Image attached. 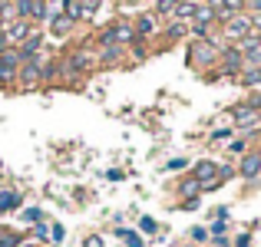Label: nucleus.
<instances>
[{
  "instance_id": "1",
  "label": "nucleus",
  "mask_w": 261,
  "mask_h": 247,
  "mask_svg": "<svg viewBox=\"0 0 261 247\" xmlns=\"http://www.w3.org/2000/svg\"><path fill=\"white\" fill-rule=\"evenodd\" d=\"M222 50L225 43H218V40H192L189 43V66L192 70H212V66H218V59H222Z\"/></svg>"
},
{
  "instance_id": "2",
  "label": "nucleus",
  "mask_w": 261,
  "mask_h": 247,
  "mask_svg": "<svg viewBox=\"0 0 261 247\" xmlns=\"http://www.w3.org/2000/svg\"><path fill=\"white\" fill-rule=\"evenodd\" d=\"M50 59V53H37V56L23 59L20 63V73H17V86L23 89V92H30V89H40L43 86V63Z\"/></svg>"
},
{
  "instance_id": "3",
  "label": "nucleus",
  "mask_w": 261,
  "mask_h": 247,
  "mask_svg": "<svg viewBox=\"0 0 261 247\" xmlns=\"http://www.w3.org/2000/svg\"><path fill=\"white\" fill-rule=\"evenodd\" d=\"M231 129H235V132H245V135H255V132H261V112L248 109L245 102L231 106Z\"/></svg>"
},
{
  "instance_id": "4",
  "label": "nucleus",
  "mask_w": 261,
  "mask_h": 247,
  "mask_svg": "<svg viewBox=\"0 0 261 247\" xmlns=\"http://www.w3.org/2000/svg\"><path fill=\"white\" fill-rule=\"evenodd\" d=\"M222 33H225V40H228L231 46L242 43V40L251 33V13L245 10V13H235L231 20H225V23H222Z\"/></svg>"
},
{
  "instance_id": "5",
  "label": "nucleus",
  "mask_w": 261,
  "mask_h": 247,
  "mask_svg": "<svg viewBox=\"0 0 261 247\" xmlns=\"http://www.w3.org/2000/svg\"><path fill=\"white\" fill-rule=\"evenodd\" d=\"M245 70V56H242V50H238V46H225L222 50V59H218V73L215 76H225V79H238V73Z\"/></svg>"
},
{
  "instance_id": "6",
  "label": "nucleus",
  "mask_w": 261,
  "mask_h": 247,
  "mask_svg": "<svg viewBox=\"0 0 261 247\" xmlns=\"http://www.w3.org/2000/svg\"><path fill=\"white\" fill-rule=\"evenodd\" d=\"M235 175L242 178V181H258V178H261V152L242 155V162L235 165Z\"/></svg>"
},
{
  "instance_id": "7",
  "label": "nucleus",
  "mask_w": 261,
  "mask_h": 247,
  "mask_svg": "<svg viewBox=\"0 0 261 247\" xmlns=\"http://www.w3.org/2000/svg\"><path fill=\"white\" fill-rule=\"evenodd\" d=\"M33 30H37V26H33L30 20H13V23L4 26V43H7V46H20Z\"/></svg>"
},
{
  "instance_id": "8",
  "label": "nucleus",
  "mask_w": 261,
  "mask_h": 247,
  "mask_svg": "<svg viewBox=\"0 0 261 247\" xmlns=\"http://www.w3.org/2000/svg\"><path fill=\"white\" fill-rule=\"evenodd\" d=\"M133 30H136V37L139 40H152V37H159V17L155 13H139V17L133 20Z\"/></svg>"
},
{
  "instance_id": "9",
  "label": "nucleus",
  "mask_w": 261,
  "mask_h": 247,
  "mask_svg": "<svg viewBox=\"0 0 261 247\" xmlns=\"http://www.w3.org/2000/svg\"><path fill=\"white\" fill-rule=\"evenodd\" d=\"M17 50H20V59H30V56H37V53H43V50H46V37H43L40 30H33L30 37H27L23 43L17 46Z\"/></svg>"
},
{
  "instance_id": "10",
  "label": "nucleus",
  "mask_w": 261,
  "mask_h": 247,
  "mask_svg": "<svg viewBox=\"0 0 261 247\" xmlns=\"http://www.w3.org/2000/svg\"><path fill=\"white\" fill-rule=\"evenodd\" d=\"M126 46H96V63L99 66H116L126 59Z\"/></svg>"
},
{
  "instance_id": "11",
  "label": "nucleus",
  "mask_w": 261,
  "mask_h": 247,
  "mask_svg": "<svg viewBox=\"0 0 261 247\" xmlns=\"http://www.w3.org/2000/svg\"><path fill=\"white\" fill-rule=\"evenodd\" d=\"M46 26H50V33H53L57 40H66L73 30H76V20H70L66 13H53V17H50V23H46Z\"/></svg>"
},
{
  "instance_id": "12",
  "label": "nucleus",
  "mask_w": 261,
  "mask_h": 247,
  "mask_svg": "<svg viewBox=\"0 0 261 247\" xmlns=\"http://www.w3.org/2000/svg\"><path fill=\"white\" fill-rule=\"evenodd\" d=\"M175 195L182 198V201H192V198H202V181H198V178H192V175L178 178V184H175Z\"/></svg>"
},
{
  "instance_id": "13",
  "label": "nucleus",
  "mask_w": 261,
  "mask_h": 247,
  "mask_svg": "<svg viewBox=\"0 0 261 247\" xmlns=\"http://www.w3.org/2000/svg\"><path fill=\"white\" fill-rule=\"evenodd\" d=\"M215 175H218V162H212V159H202V162L192 165V178H198L202 184H208Z\"/></svg>"
},
{
  "instance_id": "14",
  "label": "nucleus",
  "mask_w": 261,
  "mask_h": 247,
  "mask_svg": "<svg viewBox=\"0 0 261 247\" xmlns=\"http://www.w3.org/2000/svg\"><path fill=\"white\" fill-rule=\"evenodd\" d=\"M20 204H23V195L13 188H4L0 191V214H10V211H20Z\"/></svg>"
},
{
  "instance_id": "15",
  "label": "nucleus",
  "mask_w": 261,
  "mask_h": 247,
  "mask_svg": "<svg viewBox=\"0 0 261 247\" xmlns=\"http://www.w3.org/2000/svg\"><path fill=\"white\" fill-rule=\"evenodd\" d=\"M162 37H166V43L185 40V37H189V23H182V20H169V23H166V30H162Z\"/></svg>"
},
{
  "instance_id": "16",
  "label": "nucleus",
  "mask_w": 261,
  "mask_h": 247,
  "mask_svg": "<svg viewBox=\"0 0 261 247\" xmlns=\"http://www.w3.org/2000/svg\"><path fill=\"white\" fill-rule=\"evenodd\" d=\"M50 17H53L50 4H46V0H33V10H30V23H33V26H37V23H50Z\"/></svg>"
},
{
  "instance_id": "17",
  "label": "nucleus",
  "mask_w": 261,
  "mask_h": 247,
  "mask_svg": "<svg viewBox=\"0 0 261 247\" xmlns=\"http://www.w3.org/2000/svg\"><path fill=\"white\" fill-rule=\"evenodd\" d=\"M198 0H178V7H175V17L172 20H182V23H189L192 17H195V10H198Z\"/></svg>"
},
{
  "instance_id": "18",
  "label": "nucleus",
  "mask_w": 261,
  "mask_h": 247,
  "mask_svg": "<svg viewBox=\"0 0 261 247\" xmlns=\"http://www.w3.org/2000/svg\"><path fill=\"white\" fill-rule=\"evenodd\" d=\"M175 7H178V0H155V17L159 20H172L175 17Z\"/></svg>"
},
{
  "instance_id": "19",
  "label": "nucleus",
  "mask_w": 261,
  "mask_h": 247,
  "mask_svg": "<svg viewBox=\"0 0 261 247\" xmlns=\"http://www.w3.org/2000/svg\"><path fill=\"white\" fill-rule=\"evenodd\" d=\"M60 13H66L70 20H83V7H80V0H60Z\"/></svg>"
},
{
  "instance_id": "20",
  "label": "nucleus",
  "mask_w": 261,
  "mask_h": 247,
  "mask_svg": "<svg viewBox=\"0 0 261 247\" xmlns=\"http://www.w3.org/2000/svg\"><path fill=\"white\" fill-rule=\"evenodd\" d=\"M23 241H27V237L20 234V231H10V228L0 231V247H20Z\"/></svg>"
},
{
  "instance_id": "21",
  "label": "nucleus",
  "mask_w": 261,
  "mask_h": 247,
  "mask_svg": "<svg viewBox=\"0 0 261 247\" xmlns=\"http://www.w3.org/2000/svg\"><path fill=\"white\" fill-rule=\"evenodd\" d=\"M116 234L126 241V247H142V237L136 234V231H126V228H116Z\"/></svg>"
},
{
  "instance_id": "22",
  "label": "nucleus",
  "mask_w": 261,
  "mask_h": 247,
  "mask_svg": "<svg viewBox=\"0 0 261 247\" xmlns=\"http://www.w3.org/2000/svg\"><path fill=\"white\" fill-rule=\"evenodd\" d=\"M126 50H133V56H136V59H146V56H149V46H146V40H139V37H136L133 43L126 46Z\"/></svg>"
},
{
  "instance_id": "23",
  "label": "nucleus",
  "mask_w": 261,
  "mask_h": 247,
  "mask_svg": "<svg viewBox=\"0 0 261 247\" xmlns=\"http://www.w3.org/2000/svg\"><path fill=\"white\" fill-rule=\"evenodd\" d=\"M20 221L23 224H40L43 221V211L40 208H27V211H20Z\"/></svg>"
},
{
  "instance_id": "24",
  "label": "nucleus",
  "mask_w": 261,
  "mask_h": 247,
  "mask_svg": "<svg viewBox=\"0 0 261 247\" xmlns=\"http://www.w3.org/2000/svg\"><path fill=\"white\" fill-rule=\"evenodd\" d=\"M251 148H248V139H235V142H228V155H238V159H242V155H248Z\"/></svg>"
},
{
  "instance_id": "25",
  "label": "nucleus",
  "mask_w": 261,
  "mask_h": 247,
  "mask_svg": "<svg viewBox=\"0 0 261 247\" xmlns=\"http://www.w3.org/2000/svg\"><path fill=\"white\" fill-rule=\"evenodd\" d=\"M33 237H37V244H50V228H46L43 221L33 224Z\"/></svg>"
},
{
  "instance_id": "26",
  "label": "nucleus",
  "mask_w": 261,
  "mask_h": 247,
  "mask_svg": "<svg viewBox=\"0 0 261 247\" xmlns=\"http://www.w3.org/2000/svg\"><path fill=\"white\" fill-rule=\"evenodd\" d=\"M231 135H235V129H215V132H212V142H228L231 139Z\"/></svg>"
},
{
  "instance_id": "27",
  "label": "nucleus",
  "mask_w": 261,
  "mask_h": 247,
  "mask_svg": "<svg viewBox=\"0 0 261 247\" xmlns=\"http://www.w3.org/2000/svg\"><path fill=\"white\" fill-rule=\"evenodd\" d=\"M189 168V159H169L166 162V171H185Z\"/></svg>"
},
{
  "instance_id": "28",
  "label": "nucleus",
  "mask_w": 261,
  "mask_h": 247,
  "mask_svg": "<svg viewBox=\"0 0 261 247\" xmlns=\"http://www.w3.org/2000/svg\"><path fill=\"white\" fill-rule=\"evenodd\" d=\"M139 231H142V234H155V231H159V224H155L152 218H142V221H139Z\"/></svg>"
},
{
  "instance_id": "29",
  "label": "nucleus",
  "mask_w": 261,
  "mask_h": 247,
  "mask_svg": "<svg viewBox=\"0 0 261 247\" xmlns=\"http://www.w3.org/2000/svg\"><path fill=\"white\" fill-rule=\"evenodd\" d=\"M225 231H228V221H215L208 228V234H215V237H225Z\"/></svg>"
},
{
  "instance_id": "30",
  "label": "nucleus",
  "mask_w": 261,
  "mask_h": 247,
  "mask_svg": "<svg viewBox=\"0 0 261 247\" xmlns=\"http://www.w3.org/2000/svg\"><path fill=\"white\" fill-rule=\"evenodd\" d=\"M245 106H248V109H255V112H261V92H251L248 99H245Z\"/></svg>"
},
{
  "instance_id": "31",
  "label": "nucleus",
  "mask_w": 261,
  "mask_h": 247,
  "mask_svg": "<svg viewBox=\"0 0 261 247\" xmlns=\"http://www.w3.org/2000/svg\"><path fill=\"white\" fill-rule=\"evenodd\" d=\"M83 247H106V241H102V234H89L83 241Z\"/></svg>"
},
{
  "instance_id": "32",
  "label": "nucleus",
  "mask_w": 261,
  "mask_h": 247,
  "mask_svg": "<svg viewBox=\"0 0 261 247\" xmlns=\"http://www.w3.org/2000/svg\"><path fill=\"white\" fill-rule=\"evenodd\" d=\"M231 175H235V165H218V178H222V181H228Z\"/></svg>"
},
{
  "instance_id": "33",
  "label": "nucleus",
  "mask_w": 261,
  "mask_h": 247,
  "mask_svg": "<svg viewBox=\"0 0 261 247\" xmlns=\"http://www.w3.org/2000/svg\"><path fill=\"white\" fill-rule=\"evenodd\" d=\"M192 241H208V228H202V224L192 228Z\"/></svg>"
},
{
  "instance_id": "34",
  "label": "nucleus",
  "mask_w": 261,
  "mask_h": 247,
  "mask_svg": "<svg viewBox=\"0 0 261 247\" xmlns=\"http://www.w3.org/2000/svg\"><path fill=\"white\" fill-rule=\"evenodd\" d=\"M231 247H251V234L245 231V234H238L235 241H231Z\"/></svg>"
},
{
  "instance_id": "35",
  "label": "nucleus",
  "mask_w": 261,
  "mask_h": 247,
  "mask_svg": "<svg viewBox=\"0 0 261 247\" xmlns=\"http://www.w3.org/2000/svg\"><path fill=\"white\" fill-rule=\"evenodd\" d=\"M248 13H261V0H248Z\"/></svg>"
},
{
  "instance_id": "36",
  "label": "nucleus",
  "mask_w": 261,
  "mask_h": 247,
  "mask_svg": "<svg viewBox=\"0 0 261 247\" xmlns=\"http://www.w3.org/2000/svg\"><path fill=\"white\" fill-rule=\"evenodd\" d=\"M182 208H185V211H195V208H198V198H192V201H182Z\"/></svg>"
},
{
  "instance_id": "37",
  "label": "nucleus",
  "mask_w": 261,
  "mask_h": 247,
  "mask_svg": "<svg viewBox=\"0 0 261 247\" xmlns=\"http://www.w3.org/2000/svg\"><path fill=\"white\" fill-rule=\"evenodd\" d=\"M0 231H4V228H0Z\"/></svg>"
}]
</instances>
